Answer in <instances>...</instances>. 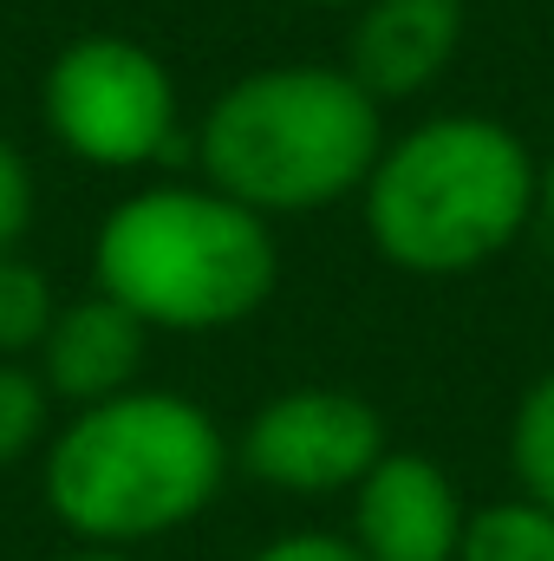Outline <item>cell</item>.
<instances>
[{
	"mask_svg": "<svg viewBox=\"0 0 554 561\" xmlns=\"http://www.w3.org/2000/svg\"><path fill=\"white\" fill-rule=\"evenodd\" d=\"M385 419L346 386H287L242 424V470L280 496H353L359 477L385 457Z\"/></svg>",
	"mask_w": 554,
	"mask_h": 561,
	"instance_id": "6",
	"label": "cell"
},
{
	"mask_svg": "<svg viewBox=\"0 0 554 561\" xmlns=\"http://www.w3.org/2000/svg\"><path fill=\"white\" fill-rule=\"evenodd\" d=\"M535 216L542 157L516 125L483 112H437L392 131L359 190L372 255L417 280H457L503 262Z\"/></svg>",
	"mask_w": 554,
	"mask_h": 561,
	"instance_id": "1",
	"label": "cell"
},
{
	"mask_svg": "<svg viewBox=\"0 0 554 561\" xmlns=\"http://www.w3.org/2000/svg\"><path fill=\"white\" fill-rule=\"evenodd\" d=\"M143 353H150V327L92 287L79 300H59L53 333L39 346V379L53 399L85 412V405H105V399L143 386Z\"/></svg>",
	"mask_w": 554,
	"mask_h": 561,
	"instance_id": "9",
	"label": "cell"
},
{
	"mask_svg": "<svg viewBox=\"0 0 554 561\" xmlns=\"http://www.w3.org/2000/svg\"><path fill=\"white\" fill-rule=\"evenodd\" d=\"M385 138V105L346 66H262L209 99L196 163L242 209L287 222L359 196Z\"/></svg>",
	"mask_w": 554,
	"mask_h": 561,
	"instance_id": "3",
	"label": "cell"
},
{
	"mask_svg": "<svg viewBox=\"0 0 554 561\" xmlns=\"http://www.w3.org/2000/svg\"><path fill=\"white\" fill-rule=\"evenodd\" d=\"M457 561H554V510L516 496H496L463 516Z\"/></svg>",
	"mask_w": 554,
	"mask_h": 561,
	"instance_id": "10",
	"label": "cell"
},
{
	"mask_svg": "<svg viewBox=\"0 0 554 561\" xmlns=\"http://www.w3.org/2000/svg\"><path fill=\"white\" fill-rule=\"evenodd\" d=\"M249 561H366L353 549V536H333V529H287L275 542H262Z\"/></svg>",
	"mask_w": 554,
	"mask_h": 561,
	"instance_id": "15",
	"label": "cell"
},
{
	"mask_svg": "<svg viewBox=\"0 0 554 561\" xmlns=\"http://www.w3.org/2000/svg\"><path fill=\"white\" fill-rule=\"evenodd\" d=\"M509 470L529 503L554 510V373H542L509 412Z\"/></svg>",
	"mask_w": 554,
	"mask_h": 561,
	"instance_id": "11",
	"label": "cell"
},
{
	"mask_svg": "<svg viewBox=\"0 0 554 561\" xmlns=\"http://www.w3.org/2000/svg\"><path fill=\"white\" fill-rule=\"evenodd\" d=\"M39 112L53 144L85 170H150L176 150L183 99L170 66L131 33H79L53 53Z\"/></svg>",
	"mask_w": 554,
	"mask_h": 561,
	"instance_id": "5",
	"label": "cell"
},
{
	"mask_svg": "<svg viewBox=\"0 0 554 561\" xmlns=\"http://www.w3.org/2000/svg\"><path fill=\"white\" fill-rule=\"evenodd\" d=\"M53 313H59V294L53 280L39 275L20 249L0 255V353L20 359V353H39L46 333H53Z\"/></svg>",
	"mask_w": 554,
	"mask_h": 561,
	"instance_id": "12",
	"label": "cell"
},
{
	"mask_svg": "<svg viewBox=\"0 0 554 561\" xmlns=\"http://www.w3.org/2000/svg\"><path fill=\"white\" fill-rule=\"evenodd\" d=\"M463 496L424 450H385L353 490V549L366 561H457Z\"/></svg>",
	"mask_w": 554,
	"mask_h": 561,
	"instance_id": "7",
	"label": "cell"
},
{
	"mask_svg": "<svg viewBox=\"0 0 554 561\" xmlns=\"http://www.w3.org/2000/svg\"><path fill=\"white\" fill-rule=\"evenodd\" d=\"M26 229H33V170L20 144L0 138V255H13Z\"/></svg>",
	"mask_w": 554,
	"mask_h": 561,
	"instance_id": "14",
	"label": "cell"
},
{
	"mask_svg": "<svg viewBox=\"0 0 554 561\" xmlns=\"http://www.w3.org/2000/svg\"><path fill=\"white\" fill-rule=\"evenodd\" d=\"M235 444L209 405L131 386L105 405H85L46 437V510L59 516L79 549H125L163 542L189 529L229 483Z\"/></svg>",
	"mask_w": 554,
	"mask_h": 561,
	"instance_id": "2",
	"label": "cell"
},
{
	"mask_svg": "<svg viewBox=\"0 0 554 561\" xmlns=\"http://www.w3.org/2000/svg\"><path fill=\"white\" fill-rule=\"evenodd\" d=\"M46 424H53V392L33 366L20 359H0V470H13L20 457H33L46 444Z\"/></svg>",
	"mask_w": 554,
	"mask_h": 561,
	"instance_id": "13",
	"label": "cell"
},
{
	"mask_svg": "<svg viewBox=\"0 0 554 561\" xmlns=\"http://www.w3.org/2000/svg\"><path fill=\"white\" fill-rule=\"evenodd\" d=\"M463 46V0H359L346 72L379 99L399 105L430 92Z\"/></svg>",
	"mask_w": 554,
	"mask_h": 561,
	"instance_id": "8",
	"label": "cell"
},
{
	"mask_svg": "<svg viewBox=\"0 0 554 561\" xmlns=\"http://www.w3.org/2000/svg\"><path fill=\"white\" fill-rule=\"evenodd\" d=\"M59 561H138V556H125V549H72V556H59Z\"/></svg>",
	"mask_w": 554,
	"mask_h": 561,
	"instance_id": "17",
	"label": "cell"
},
{
	"mask_svg": "<svg viewBox=\"0 0 554 561\" xmlns=\"http://www.w3.org/2000/svg\"><path fill=\"white\" fill-rule=\"evenodd\" d=\"M542 222H549V236H554V157L542 163Z\"/></svg>",
	"mask_w": 554,
	"mask_h": 561,
	"instance_id": "16",
	"label": "cell"
},
{
	"mask_svg": "<svg viewBox=\"0 0 554 561\" xmlns=\"http://www.w3.org/2000/svg\"><path fill=\"white\" fill-rule=\"evenodd\" d=\"M463 7H470V0H463Z\"/></svg>",
	"mask_w": 554,
	"mask_h": 561,
	"instance_id": "19",
	"label": "cell"
},
{
	"mask_svg": "<svg viewBox=\"0 0 554 561\" xmlns=\"http://www.w3.org/2000/svg\"><path fill=\"white\" fill-rule=\"evenodd\" d=\"M293 7H359V0H293Z\"/></svg>",
	"mask_w": 554,
	"mask_h": 561,
	"instance_id": "18",
	"label": "cell"
},
{
	"mask_svg": "<svg viewBox=\"0 0 554 561\" xmlns=\"http://www.w3.org/2000/svg\"><path fill=\"white\" fill-rule=\"evenodd\" d=\"M92 287L150 333H229L280 287L275 222L216 183H143L92 236Z\"/></svg>",
	"mask_w": 554,
	"mask_h": 561,
	"instance_id": "4",
	"label": "cell"
}]
</instances>
